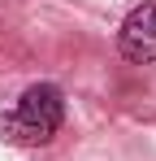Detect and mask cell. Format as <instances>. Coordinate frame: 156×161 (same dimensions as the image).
<instances>
[{"mask_svg": "<svg viewBox=\"0 0 156 161\" xmlns=\"http://www.w3.org/2000/svg\"><path fill=\"white\" fill-rule=\"evenodd\" d=\"M65 122V100L52 83H35L26 87L22 100L0 113V144H18V148H39Z\"/></svg>", "mask_w": 156, "mask_h": 161, "instance_id": "cell-1", "label": "cell"}, {"mask_svg": "<svg viewBox=\"0 0 156 161\" xmlns=\"http://www.w3.org/2000/svg\"><path fill=\"white\" fill-rule=\"evenodd\" d=\"M117 44H122V57L126 61H139V65L156 61V0L134 4L126 13V22L117 31Z\"/></svg>", "mask_w": 156, "mask_h": 161, "instance_id": "cell-2", "label": "cell"}]
</instances>
